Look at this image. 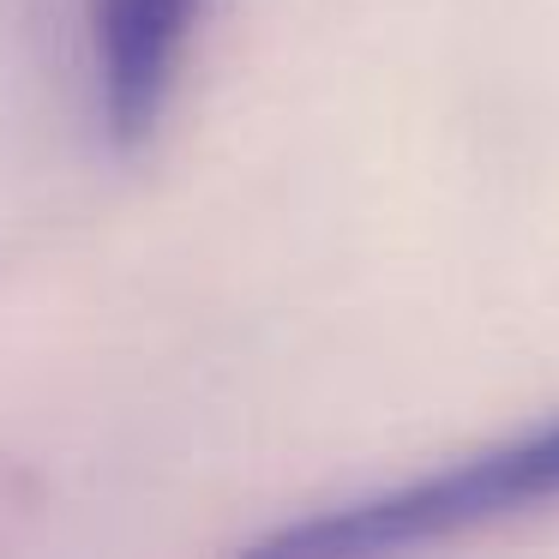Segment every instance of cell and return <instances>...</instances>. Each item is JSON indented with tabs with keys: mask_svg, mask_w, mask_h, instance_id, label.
<instances>
[{
	"mask_svg": "<svg viewBox=\"0 0 559 559\" xmlns=\"http://www.w3.org/2000/svg\"><path fill=\"white\" fill-rule=\"evenodd\" d=\"M559 511V415L469 445L421 475L373 493L319 506L283 530L259 535L253 554L271 559H385L493 530L511 518Z\"/></svg>",
	"mask_w": 559,
	"mask_h": 559,
	"instance_id": "cell-1",
	"label": "cell"
},
{
	"mask_svg": "<svg viewBox=\"0 0 559 559\" xmlns=\"http://www.w3.org/2000/svg\"><path fill=\"white\" fill-rule=\"evenodd\" d=\"M211 7L217 0H91V79L115 145H145L163 127Z\"/></svg>",
	"mask_w": 559,
	"mask_h": 559,
	"instance_id": "cell-2",
	"label": "cell"
}]
</instances>
